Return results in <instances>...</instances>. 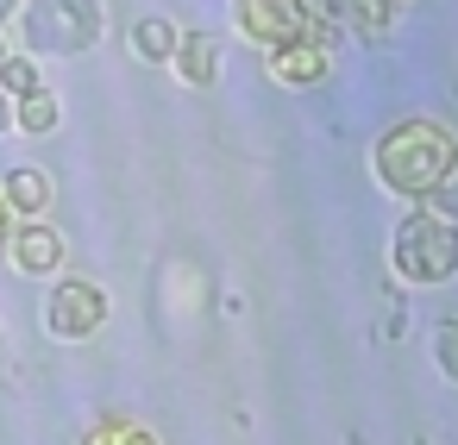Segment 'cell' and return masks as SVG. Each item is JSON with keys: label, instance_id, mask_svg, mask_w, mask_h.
<instances>
[{"label": "cell", "instance_id": "obj_1", "mask_svg": "<svg viewBox=\"0 0 458 445\" xmlns=\"http://www.w3.org/2000/svg\"><path fill=\"white\" fill-rule=\"evenodd\" d=\"M377 164V182L389 195H408V201H433L445 195V182L458 176V139L439 126V120H402L377 139L370 151Z\"/></svg>", "mask_w": 458, "mask_h": 445}, {"label": "cell", "instance_id": "obj_2", "mask_svg": "<svg viewBox=\"0 0 458 445\" xmlns=\"http://www.w3.org/2000/svg\"><path fill=\"white\" fill-rule=\"evenodd\" d=\"M389 257H395V276L402 282H445V276H458V220L420 201L395 226Z\"/></svg>", "mask_w": 458, "mask_h": 445}, {"label": "cell", "instance_id": "obj_3", "mask_svg": "<svg viewBox=\"0 0 458 445\" xmlns=\"http://www.w3.org/2000/svg\"><path fill=\"white\" fill-rule=\"evenodd\" d=\"M95 38H101V7L95 0H32L26 7V45L38 57H76Z\"/></svg>", "mask_w": 458, "mask_h": 445}, {"label": "cell", "instance_id": "obj_4", "mask_svg": "<svg viewBox=\"0 0 458 445\" xmlns=\"http://www.w3.org/2000/svg\"><path fill=\"white\" fill-rule=\"evenodd\" d=\"M107 326V289L89 282V276H64L51 295H45V332L76 345V339H95Z\"/></svg>", "mask_w": 458, "mask_h": 445}, {"label": "cell", "instance_id": "obj_5", "mask_svg": "<svg viewBox=\"0 0 458 445\" xmlns=\"http://www.w3.org/2000/svg\"><path fill=\"white\" fill-rule=\"evenodd\" d=\"M57 201V182L38 170V164H13L7 176H0V207H7V220L13 226H32V220H45V207Z\"/></svg>", "mask_w": 458, "mask_h": 445}, {"label": "cell", "instance_id": "obj_6", "mask_svg": "<svg viewBox=\"0 0 458 445\" xmlns=\"http://www.w3.org/2000/svg\"><path fill=\"white\" fill-rule=\"evenodd\" d=\"M64 232L57 226H45V220H32V226H13L7 232V257H13V270L20 276H57L64 270Z\"/></svg>", "mask_w": 458, "mask_h": 445}, {"label": "cell", "instance_id": "obj_7", "mask_svg": "<svg viewBox=\"0 0 458 445\" xmlns=\"http://www.w3.org/2000/svg\"><path fill=\"white\" fill-rule=\"evenodd\" d=\"M320 76H327V45L295 38V45H276V51H270V82H283V88H314Z\"/></svg>", "mask_w": 458, "mask_h": 445}, {"label": "cell", "instance_id": "obj_8", "mask_svg": "<svg viewBox=\"0 0 458 445\" xmlns=\"http://www.w3.org/2000/svg\"><path fill=\"white\" fill-rule=\"evenodd\" d=\"M170 70H176L189 88H214V82H220V38H214V32H182Z\"/></svg>", "mask_w": 458, "mask_h": 445}, {"label": "cell", "instance_id": "obj_9", "mask_svg": "<svg viewBox=\"0 0 458 445\" xmlns=\"http://www.w3.org/2000/svg\"><path fill=\"white\" fill-rule=\"evenodd\" d=\"M13 126L20 132H32V139H45V132H57L64 126V101H57V88H32V95H20L13 101Z\"/></svg>", "mask_w": 458, "mask_h": 445}, {"label": "cell", "instance_id": "obj_10", "mask_svg": "<svg viewBox=\"0 0 458 445\" xmlns=\"http://www.w3.org/2000/svg\"><path fill=\"white\" fill-rule=\"evenodd\" d=\"M176 38H182V32H176L170 20H157V13L132 26V51H139V63H170V57H176Z\"/></svg>", "mask_w": 458, "mask_h": 445}, {"label": "cell", "instance_id": "obj_11", "mask_svg": "<svg viewBox=\"0 0 458 445\" xmlns=\"http://www.w3.org/2000/svg\"><path fill=\"white\" fill-rule=\"evenodd\" d=\"M339 7H345V20H352L364 38H383V32L395 26V7H389V0H339Z\"/></svg>", "mask_w": 458, "mask_h": 445}, {"label": "cell", "instance_id": "obj_12", "mask_svg": "<svg viewBox=\"0 0 458 445\" xmlns=\"http://www.w3.org/2000/svg\"><path fill=\"white\" fill-rule=\"evenodd\" d=\"M32 88H38V63H32L26 51H13L7 63H0V95L20 101V95H32Z\"/></svg>", "mask_w": 458, "mask_h": 445}, {"label": "cell", "instance_id": "obj_13", "mask_svg": "<svg viewBox=\"0 0 458 445\" xmlns=\"http://www.w3.org/2000/svg\"><path fill=\"white\" fill-rule=\"evenodd\" d=\"M82 445H157V439H151L139 420H101V426H95Z\"/></svg>", "mask_w": 458, "mask_h": 445}, {"label": "cell", "instance_id": "obj_14", "mask_svg": "<svg viewBox=\"0 0 458 445\" xmlns=\"http://www.w3.org/2000/svg\"><path fill=\"white\" fill-rule=\"evenodd\" d=\"M433 345H439V370H445V376L458 382V314H445V320H439Z\"/></svg>", "mask_w": 458, "mask_h": 445}, {"label": "cell", "instance_id": "obj_15", "mask_svg": "<svg viewBox=\"0 0 458 445\" xmlns=\"http://www.w3.org/2000/svg\"><path fill=\"white\" fill-rule=\"evenodd\" d=\"M7 126H13V101H7V95H0V132H7Z\"/></svg>", "mask_w": 458, "mask_h": 445}, {"label": "cell", "instance_id": "obj_16", "mask_svg": "<svg viewBox=\"0 0 458 445\" xmlns=\"http://www.w3.org/2000/svg\"><path fill=\"white\" fill-rule=\"evenodd\" d=\"M13 7H20V0H0V26H7V20H13Z\"/></svg>", "mask_w": 458, "mask_h": 445}, {"label": "cell", "instance_id": "obj_17", "mask_svg": "<svg viewBox=\"0 0 458 445\" xmlns=\"http://www.w3.org/2000/svg\"><path fill=\"white\" fill-rule=\"evenodd\" d=\"M7 232H13V220H7V207H0V245H7Z\"/></svg>", "mask_w": 458, "mask_h": 445}, {"label": "cell", "instance_id": "obj_18", "mask_svg": "<svg viewBox=\"0 0 458 445\" xmlns=\"http://www.w3.org/2000/svg\"><path fill=\"white\" fill-rule=\"evenodd\" d=\"M7 57H13V45H7V38H0V63H7Z\"/></svg>", "mask_w": 458, "mask_h": 445}, {"label": "cell", "instance_id": "obj_19", "mask_svg": "<svg viewBox=\"0 0 458 445\" xmlns=\"http://www.w3.org/2000/svg\"><path fill=\"white\" fill-rule=\"evenodd\" d=\"M389 7H395V13H402V7H408V0H389Z\"/></svg>", "mask_w": 458, "mask_h": 445}]
</instances>
